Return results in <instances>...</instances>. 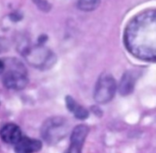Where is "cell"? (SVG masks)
<instances>
[{"label": "cell", "mask_w": 156, "mask_h": 153, "mask_svg": "<svg viewBox=\"0 0 156 153\" xmlns=\"http://www.w3.org/2000/svg\"><path fill=\"white\" fill-rule=\"evenodd\" d=\"M5 63H4L2 60H0V75H2V74L4 73V71H5Z\"/></svg>", "instance_id": "5bb4252c"}, {"label": "cell", "mask_w": 156, "mask_h": 153, "mask_svg": "<svg viewBox=\"0 0 156 153\" xmlns=\"http://www.w3.org/2000/svg\"><path fill=\"white\" fill-rule=\"evenodd\" d=\"M33 2L40 10H42L44 12H48L51 9V5L46 0H33Z\"/></svg>", "instance_id": "8fae6325"}, {"label": "cell", "mask_w": 156, "mask_h": 153, "mask_svg": "<svg viewBox=\"0 0 156 153\" xmlns=\"http://www.w3.org/2000/svg\"><path fill=\"white\" fill-rule=\"evenodd\" d=\"M66 105L68 110L74 114V116L78 120H86L89 117V111L80 104L76 102V100L70 96L66 97Z\"/></svg>", "instance_id": "ba28073f"}, {"label": "cell", "mask_w": 156, "mask_h": 153, "mask_svg": "<svg viewBox=\"0 0 156 153\" xmlns=\"http://www.w3.org/2000/svg\"><path fill=\"white\" fill-rule=\"evenodd\" d=\"M8 48V43L5 38L0 37V53L5 52Z\"/></svg>", "instance_id": "7c38bea8"}, {"label": "cell", "mask_w": 156, "mask_h": 153, "mask_svg": "<svg viewBox=\"0 0 156 153\" xmlns=\"http://www.w3.org/2000/svg\"><path fill=\"white\" fill-rule=\"evenodd\" d=\"M101 4V0H79L78 7L82 11H92L95 10Z\"/></svg>", "instance_id": "30bf717a"}, {"label": "cell", "mask_w": 156, "mask_h": 153, "mask_svg": "<svg viewBox=\"0 0 156 153\" xmlns=\"http://www.w3.org/2000/svg\"><path fill=\"white\" fill-rule=\"evenodd\" d=\"M134 85H135V78L134 76L131 73V72H126L120 82V93L122 96H127L130 95L134 89Z\"/></svg>", "instance_id": "9c48e42d"}, {"label": "cell", "mask_w": 156, "mask_h": 153, "mask_svg": "<svg viewBox=\"0 0 156 153\" xmlns=\"http://www.w3.org/2000/svg\"><path fill=\"white\" fill-rule=\"evenodd\" d=\"M124 43L133 56L142 60L156 61V9L144 11L129 22Z\"/></svg>", "instance_id": "6da1fadb"}, {"label": "cell", "mask_w": 156, "mask_h": 153, "mask_svg": "<svg viewBox=\"0 0 156 153\" xmlns=\"http://www.w3.org/2000/svg\"><path fill=\"white\" fill-rule=\"evenodd\" d=\"M0 137L2 141L7 144H16L21 138V130L16 124H6L0 130Z\"/></svg>", "instance_id": "52a82bcc"}, {"label": "cell", "mask_w": 156, "mask_h": 153, "mask_svg": "<svg viewBox=\"0 0 156 153\" xmlns=\"http://www.w3.org/2000/svg\"><path fill=\"white\" fill-rule=\"evenodd\" d=\"M3 84L6 89L20 90L28 84V78L23 65H15V68L6 71L3 78Z\"/></svg>", "instance_id": "277c9868"}, {"label": "cell", "mask_w": 156, "mask_h": 153, "mask_svg": "<svg viewBox=\"0 0 156 153\" xmlns=\"http://www.w3.org/2000/svg\"><path fill=\"white\" fill-rule=\"evenodd\" d=\"M10 18H11V20L12 21H15V22H16V21H19L21 18H22V16H20V15H18V14H11L10 15Z\"/></svg>", "instance_id": "4fadbf2b"}, {"label": "cell", "mask_w": 156, "mask_h": 153, "mask_svg": "<svg viewBox=\"0 0 156 153\" xmlns=\"http://www.w3.org/2000/svg\"><path fill=\"white\" fill-rule=\"evenodd\" d=\"M89 134V128L86 125H79L74 128L71 137L70 145L65 153H81L85 140Z\"/></svg>", "instance_id": "5b68a950"}, {"label": "cell", "mask_w": 156, "mask_h": 153, "mask_svg": "<svg viewBox=\"0 0 156 153\" xmlns=\"http://www.w3.org/2000/svg\"><path fill=\"white\" fill-rule=\"evenodd\" d=\"M42 148V143L38 140L22 137L15 144L16 153H35L39 151Z\"/></svg>", "instance_id": "8992f818"}, {"label": "cell", "mask_w": 156, "mask_h": 153, "mask_svg": "<svg viewBox=\"0 0 156 153\" xmlns=\"http://www.w3.org/2000/svg\"><path fill=\"white\" fill-rule=\"evenodd\" d=\"M66 121L61 118L48 120L42 127V137L48 143H54L61 140L67 134Z\"/></svg>", "instance_id": "3957f363"}, {"label": "cell", "mask_w": 156, "mask_h": 153, "mask_svg": "<svg viewBox=\"0 0 156 153\" xmlns=\"http://www.w3.org/2000/svg\"><path fill=\"white\" fill-rule=\"evenodd\" d=\"M117 89L116 81L111 75H102L95 87L94 99L99 104H106L110 102L115 95Z\"/></svg>", "instance_id": "7a4b0ae2"}]
</instances>
